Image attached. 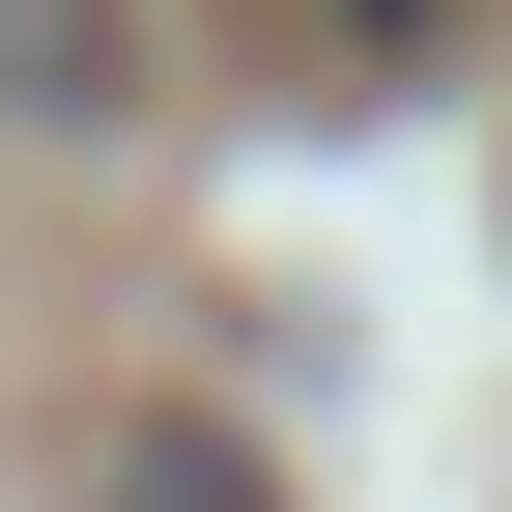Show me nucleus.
<instances>
[{
	"instance_id": "nucleus-1",
	"label": "nucleus",
	"mask_w": 512,
	"mask_h": 512,
	"mask_svg": "<svg viewBox=\"0 0 512 512\" xmlns=\"http://www.w3.org/2000/svg\"><path fill=\"white\" fill-rule=\"evenodd\" d=\"M0 114H143V57H114V0H0Z\"/></svg>"
},
{
	"instance_id": "nucleus-2",
	"label": "nucleus",
	"mask_w": 512,
	"mask_h": 512,
	"mask_svg": "<svg viewBox=\"0 0 512 512\" xmlns=\"http://www.w3.org/2000/svg\"><path fill=\"white\" fill-rule=\"evenodd\" d=\"M114 512H256V456H200V427H143V456H114Z\"/></svg>"
},
{
	"instance_id": "nucleus-3",
	"label": "nucleus",
	"mask_w": 512,
	"mask_h": 512,
	"mask_svg": "<svg viewBox=\"0 0 512 512\" xmlns=\"http://www.w3.org/2000/svg\"><path fill=\"white\" fill-rule=\"evenodd\" d=\"M342 29H370V57H427V0H342Z\"/></svg>"
}]
</instances>
